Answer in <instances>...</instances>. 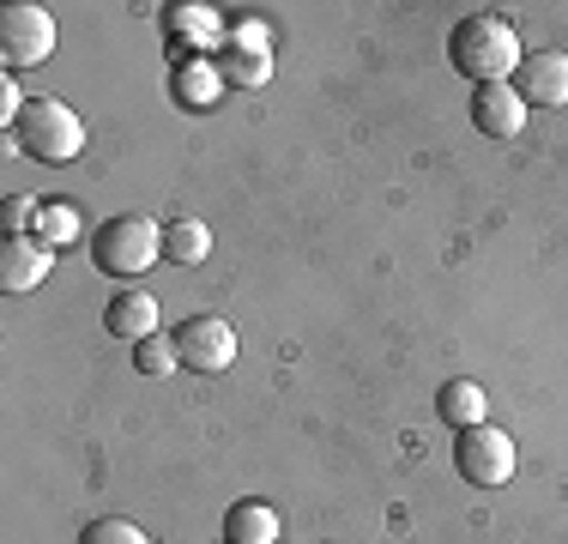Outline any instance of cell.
Instances as JSON below:
<instances>
[{
    "instance_id": "cell-21",
    "label": "cell",
    "mask_w": 568,
    "mask_h": 544,
    "mask_svg": "<svg viewBox=\"0 0 568 544\" xmlns=\"http://www.w3.org/2000/svg\"><path fill=\"white\" fill-rule=\"evenodd\" d=\"M224 49H242V54H273V37H266V24L236 19V24H230V43H224Z\"/></svg>"
},
{
    "instance_id": "cell-15",
    "label": "cell",
    "mask_w": 568,
    "mask_h": 544,
    "mask_svg": "<svg viewBox=\"0 0 568 544\" xmlns=\"http://www.w3.org/2000/svg\"><path fill=\"white\" fill-rule=\"evenodd\" d=\"M206 254H212V230L200 224V218H175V224H164V261L200 266Z\"/></svg>"
},
{
    "instance_id": "cell-12",
    "label": "cell",
    "mask_w": 568,
    "mask_h": 544,
    "mask_svg": "<svg viewBox=\"0 0 568 544\" xmlns=\"http://www.w3.org/2000/svg\"><path fill=\"white\" fill-rule=\"evenodd\" d=\"M224 544H278V508H273V502H261V496L230 502Z\"/></svg>"
},
{
    "instance_id": "cell-22",
    "label": "cell",
    "mask_w": 568,
    "mask_h": 544,
    "mask_svg": "<svg viewBox=\"0 0 568 544\" xmlns=\"http://www.w3.org/2000/svg\"><path fill=\"white\" fill-rule=\"evenodd\" d=\"M24 103H31V98H24V91L12 85V73H7V79H0V121H7V128H19Z\"/></svg>"
},
{
    "instance_id": "cell-18",
    "label": "cell",
    "mask_w": 568,
    "mask_h": 544,
    "mask_svg": "<svg viewBox=\"0 0 568 544\" xmlns=\"http://www.w3.org/2000/svg\"><path fill=\"white\" fill-rule=\"evenodd\" d=\"M133 363H140V375H170V370H182V357H175V333H152V339H140L133 345Z\"/></svg>"
},
{
    "instance_id": "cell-7",
    "label": "cell",
    "mask_w": 568,
    "mask_h": 544,
    "mask_svg": "<svg viewBox=\"0 0 568 544\" xmlns=\"http://www.w3.org/2000/svg\"><path fill=\"white\" fill-rule=\"evenodd\" d=\"M164 31H170V61H175V67L200 61V49L230 43L224 12H219V7H200V0H187V7H170V12H164Z\"/></svg>"
},
{
    "instance_id": "cell-6",
    "label": "cell",
    "mask_w": 568,
    "mask_h": 544,
    "mask_svg": "<svg viewBox=\"0 0 568 544\" xmlns=\"http://www.w3.org/2000/svg\"><path fill=\"white\" fill-rule=\"evenodd\" d=\"M175 357L194 375H224L236 363V326L224 315H187L175 326Z\"/></svg>"
},
{
    "instance_id": "cell-19",
    "label": "cell",
    "mask_w": 568,
    "mask_h": 544,
    "mask_svg": "<svg viewBox=\"0 0 568 544\" xmlns=\"http://www.w3.org/2000/svg\"><path fill=\"white\" fill-rule=\"evenodd\" d=\"M79 544H152V533L121 521V514H103V521H91L85 533H79Z\"/></svg>"
},
{
    "instance_id": "cell-2",
    "label": "cell",
    "mask_w": 568,
    "mask_h": 544,
    "mask_svg": "<svg viewBox=\"0 0 568 544\" xmlns=\"http://www.w3.org/2000/svg\"><path fill=\"white\" fill-rule=\"evenodd\" d=\"M152 261H164V224L145 212H115L91 230V266L110 279H140Z\"/></svg>"
},
{
    "instance_id": "cell-14",
    "label": "cell",
    "mask_w": 568,
    "mask_h": 544,
    "mask_svg": "<svg viewBox=\"0 0 568 544\" xmlns=\"http://www.w3.org/2000/svg\"><path fill=\"white\" fill-rule=\"evenodd\" d=\"M484 405H490V400H484V387H478V381H466V375H459V381H448V387L436 393V412H442V424H454V430H471V424H484Z\"/></svg>"
},
{
    "instance_id": "cell-13",
    "label": "cell",
    "mask_w": 568,
    "mask_h": 544,
    "mask_svg": "<svg viewBox=\"0 0 568 544\" xmlns=\"http://www.w3.org/2000/svg\"><path fill=\"white\" fill-rule=\"evenodd\" d=\"M170 91H175V103H182V109H212V103L224 98L219 61H187V67H175Z\"/></svg>"
},
{
    "instance_id": "cell-1",
    "label": "cell",
    "mask_w": 568,
    "mask_h": 544,
    "mask_svg": "<svg viewBox=\"0 0 568 544\" xmlns=\"http://www.w3.org/2000/svg\"><path fill=\"white\" fill-rule=\"evenodd\" d=\"M448 61L454 73H466L471 85H503V79L520 73V31L503 12H471L448 31Z\"/></svg>"
},
{
    "instance_id": "cell-11",
    "label": "cell",
    "mask_w": 568,
    "mask_h": 544,
    "mask_svg": "<svg viewBox=\"0 0 568 544\" xmlns=\"http://www.w3.org/2000/svg\"><path fill=\"white\" fill-rule=\"evenodd\" d=\"M103 326H110V339H121V345H140V339H152V333H158V296H145V291L110 296Z\"/></svg>"
},
{
    "instance_id": "cell-8",
    "label": "cell",
    "mask_w": 568,
    "mask_h": 544,
    "mask_svg": "<svg viewBox=\"0 0 568 544\" xmlns=\"http://www.w3.org/2000/svg\"><path fill=\"white\" fill-rule=\"evenodd\" d=\"M514 91H520L526 109H568V54L562 49L526 54L520 73H514Z\"/></svg>"
},
{
    "instance_id": "cell-5",
    "label": "cell",
    "mask_w": 568,
    "mask_h": 544,
    "mask_svg": "<svg viewBox=\"0 0 568 544\" xmlns=\"http://www.w3.org/2000/svg\"><path fill=\"white\" fill-rule=\"evenodd\" d=\"M49 54H55V12H43V7H7L0 12V61H7V73L43 67Z\"/></svg>"
},
{
    "instance_id": "cell-16",
    "label": "cell",
    "mask_w": 568,
    "mask_h": 544,
    "mask_svg": "<svg viewBox=\"0 0 568 544\" xmlns=\"http://www.w3.org/2000/svg\"><path fill=\"white\" fill-rule=\"evenodd\" d=\"M85 236V212L73 206V200H43V218H37V242H49V249H67V242Z\"/></svg>"
},
{
    "instance_id": "cell-4",
    "label": "cell",
    "mask_w": 568,
    "mask_h": 544,
    "mask_svg": "<svg viewBox=\"0 0 568 544\" xmlns=\"http://www.w3.org/2000/svg\"><path fill=\"white\" fill-rule=\"evenodd\" d=\"M454 466H459V478L466 484H478V490H503L514 478V435L508 430H496V424H471V430H459V442H454Z\"/></svg>"
},
{
    "instance_id": "cell-3",
    "label": "cell",
    "mask_w": 568,
    "mask_h": 544,
    "mask_svg": "<svg viewBox=\"0 0 568 544\" xmlns=\"http://www.w3.org/2000/svg\"><path fill=\"white\" fill-rule=\"evenodd\" d=\"M12 140H19V152L31 163H73L85 152V121H79V109H67L61 98H31L19 115V128H12Z\"/></svg>"
},
{
    "instance_id": "cell-20",
    "label": "cell",
    "mask_w": 568,
    "mask_h": 544,
    "mask_svg": "<svg viewBox=\"0 0 568 544\" xmlns=\"http://www.w3.org/2000/svg\"><path fill=\"white\" fill-rule=\"evenodd\" d=\"M37 218H43V200L7 194V206H0V230H7V236H37Z\"/></svg>"
},
{
    "instance_id": "cell-17",
    "label": "cell",
    "mask_w": 568,
    "mask_h": 544,
    "mask_svg": "<svg viewBox=\"0 0 568 544\" xmlns=\"http://www.w3.org/2000/svg\"><path fill=\"white\" fill-rule=\"evenodd\" d=\"M219 73H224V85L261 91L266 79H273V54H242V49H224V54H219Z\"/></svg>"
},
{
    "instance_id": "cell-10",
    "label": "cell",
    "mask_w": 568,
    "mask_h": 544,
    "mask_svg": "<svg viewBox=\"0 0 568 544\" xmlns=\"http://www.w3.org/2000/svg\"><path fill=\"white\" fill-rule=\"evenodd\" d=\"M471 128L490 133V140H514L526 128V103L514 91V79H503V85H471Z\"/></svg>"
},
{
    "instance_id": "cell-9",
    "label": "cell",
    "mask_w": 568,
    "mask_h": 544,
    "mask_svg": "<svg viewBox=\"0 0 568 544\" xmlns=\"http://www.w3.org/2000/svg\"><path fill=\"white\" fill-rule=\"evenodd\" d=\"M49 266H55V249L37 236H7L0 242V291L7 296H24L37 291V284L49 279Z\"/></svg>"
}]
</instances>
